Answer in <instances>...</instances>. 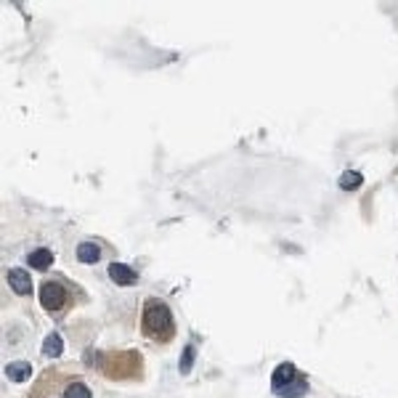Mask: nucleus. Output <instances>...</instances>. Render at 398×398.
I'll return each mask as SVG.
<instances>
[{
    "mask_svg": "<svg viewBox=\"0 0 398 398\" xmlns=\"http://www.w3.org/2000/svg\"><path fill=\"white\" fill-rule=\"evenodd\" d=\"M37 295H40L43 311L48 313L53 321H64L77 306H83L88 300L86 290L64 274H53V277L43 279Z\"/></svg>",
    "mask_w": 398,
    "mask_h": 398,
    "instance_id": "1",
    "label": "nucleus"
},
{
    "mask_svg": "<svg viewBox=\"0 0 398 398\" xmlns=\"http://www.w3.org/2000/svg\"><path fill=\"white\" fill-rule=\"evenodd\" d=\"M141 337L155 348H168L175 340V319L173 311L165 300L159 297H146L141 308Z\"/></svg>",
    "mask_w": 398,
    "mask_h": 398,
    "instance_id": "2",
    "label": "nucleus"
},
{
    "mask_svg": "<svg viewBox=\"0 0 398 398\" xmlns=\"http://www.w3.org/2000/svg\"><path fill=\"white\" fill-rule=\"evenodd\" d=\"M271 390L279 398H300L308 393V380L295 364L284 361L279 364L274 377H271Z\"/></svg>",
    "mask_w": 398,
    "mask_h": 398,
    "instance_id": "3",
    "label": "nucleus"
},
{
    "mask_svg": "<svg viewBox=\"0 0 398 398\" xmlns=\"http://www.w3.org/2000/svg\"><path fill=\"white\" fill-rule=\"evenodd\" d=\"M106 252H109V247H106L104 242H99V239H86V242L77 244V260H80V263H86V266L99 263Z\"/></svg>",
    "mask_w": 398,
    "mask_h": 398,
    "instance_id": "4",
    "label": "nucleus"
},
{
    "mask_svg": "<svg viewBox=\"0 0 398 398\" xmlns=\"http://www.w3.org/2000/svg\"><path fill=\"white\" fill-rule=\"evenodd\" d=\"M109 279H112L115 284H120V287H130V284L139 281V274H136L130 266H125V263H112V266H109Z\"/></svg>",
    "mask_w": 398,
    "mask_h": 398,
    "instance_id": "5",
    "label": "nucleus"
},
{
    "mask_svg": "<svg viewBox=\"0 0 398 398\" xmlns=\"http://www.w3.org/2000/svg\"><path fill=\"white\" fill-rule=\"evenodd\" d=\"M8 284L14 287L17 295H30L32 292V277L24 268H11L8 271Z\"/></svg>",
    "mask_w": 398,
    "mask_h": 398,
    "instance_id": "6",
    "label": "nucleus"
},
{
    "mask_svg": "<svg viewBox=\"0 0 398 398\" xmlns=\"http://www.w3.org/2000/svg\"><path fill=\"white\" fill-rule=\"evenodd\" d=\"M27 263L37 268V271H48L53 266V252L48 247H40V250H32L30 255H27Z\"/></svg>",
    "mask_w": 398,
    "mask_h": 398,
    "instance_id": "7",
    "label": "nucleus"
},
{
    "mask_svg": "<svg viewBox=\"0 0 398 398\" xmlns=\"http://www.w3.org/2000/svg\"><path fill=\"white\" fill-rule=\"evenodd\" d=\"M61 393H64V398H93L90 388L83 380H70L61 388Z\"/></svg>",
    "mask_w": 398,
    "mask_h": 398,
    "instance_id": "8",
    "label": "nucleus"
},
{
    "mask_svg": "<svg viewBox=\"0 0 398 398\" xmlns=\"http://www.w3.org/2000/svg\"><path fill=\"white\" fill-rule=\"evenodd\" d=\"M8 377L14 382H21V380H27L30 375H32V366L30 364H24V361H17V364H8Z\"/></svg>",
    "mask_w": 398,
    "mask_h": 398,
    "instance_id": "9",
    "label": "nucleus"
},
{
    "mask_svg": "<svg viewBox=\"0 0 398 398\" xmlns=\"http://www.w3.org/2000/svg\"><path fill=\"white\" fill-rule=\"evenodd\" d=\"M59 348H61V346H59V337H51V340H48V346H46V353H48V356H51V353L56 356V353H59Z\"/></svg>",
    "mask_w": 398,
    "mask_h": 398,
    "instance_id": "10",
    "label": "nucleus"
}]
</instances>
